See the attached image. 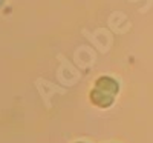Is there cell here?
<instances>
[{
	"label": "cell",
	"mask_w": 153,
	"mask_h": 143,
	"mask_svg": "<svg viewBox=\"0 0 153 143\" xmlns=\"http://www.w3.org/2000/svg\"><path fill=\"white\" fill-rule=\"evenodd\" d=\"M120 91L118 83L112 77H100L91 93V100L100 108H109Z\"/></svg>",
	"instance_id": "6da1fadb"
}]
</instances>
